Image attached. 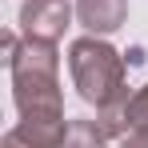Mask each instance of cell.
<instances>
[{"label":"cell","mask_w":148,"mask_h":148,"mask_svg":"<svg viewBox=\"0 0 148 148\" xmlns=\"http://www.w3.org/2000/svg\"><path fill=\"white\" fill-rule=\"evenodd\" d=\"M12 96L20 116H64L60 96V52L48 40H20V48L8 60Z\"/></svg>","instance_id":"obj_1"},{"label":"cell","mask_w":148,"mask_h":148,"mask_svg":"<svg viewBox=\"0 0 148 148\" xmlns=\"http://www.w3.org/2000/svg\"><path fill=\"white\" fill-rule=\"evenodd\" d=\"M68 72H72V84L80 92V100L96 104V112L128 100L124 56L100 36H80V40L68 44Z\"/></svg>","instance_id":"obj_2"},{"label":"cell","mask_w":148,"mask_h":148,"mask_svg":"<svg viewBox=\"0 0 148 148\" xmlns=\"http://www.w3.org/2000/svg\"><path fill=\"white\" fill-rule=\"evenodd\" d=\"M76 4L72 0H24L20 4V32L28 40H48L56 44L72 20Z\"/></svg>","instance_id":"obj_3"},{"label":"cell","mask_w":148,"mask_h":148,"mask_svg":"<svg viewBox=\"0 0 148 148\" xmlns=\"http://www.w3.org/2000/svg\"><path fill=\"white\" fill-rule=\"evenodd\" d=\"M76 20L88 36H108L128 20V0H76Z\"/></svg>","instance_id":"obj_4"},{"label":"cell","mask_w":148,"mask_h":148,"mask_svg":"<svg viewBox=\"0 0 148 148\" xmlns=\"http://www.w3.org/2000/svg\"><path fill=\"white\" fill-rule=\"evenodd\" d=\"M16 132L24 136L32 148H60L68 136V120L64 116H20Z\"/></svg>","instance_id":"obj_5"},{"label":"cell","mask_w":148,"mask_h":148,"mask_svg":"<svg viewBox=\"0 0 148 148\" xmlns=\"http://www.w3.org/2000/svg\"><path fill=\"white\" fill-rule=\"evenodd\" d=\"M60 148H108V136H104V128L100 120H68V136H64V144Z\"/></svg>","instance_id":"obj_6"},{"label":"cell","mask_w":148,"mask_h":148,"mask_svg":"<svg viewBox=\"0 0 148 148\" xmlns=\"http://www.w3.org/2000/svg\"><path fill=\"white\" fill-rule=\"evenodd\" d=\"M124 128H148V84L128 96V104H124Z\"/></svg>","instance_id":"obj_7"},{"label":"cell","mask_w":148,"mask_h":148,"mask_svg":"<svg viewBox=\"0 0 148 148\" xmlns=\"http://www.w3.org/2000/svg\"><path fill=\"white\" fill-rule=\"evenodd\" d=\"M116 148H148V128H128L116 140Z\"/></svg>","instance_id":"obj_8"},{"label":"cell","mask_w":148,"mask_h":148,"mask_svg":"<svg viewBox=\"0 0 148 148\" xmlns=\"http://www.w3.org/2000/svg\"><path fill=\"white\" fill-rule=\"evenodd\" d=\"M0 148H32V144H28V140L16 132V128H8V132L0 136Z\"/></svg>","instance_id":"obj_9"}]
</instances>
